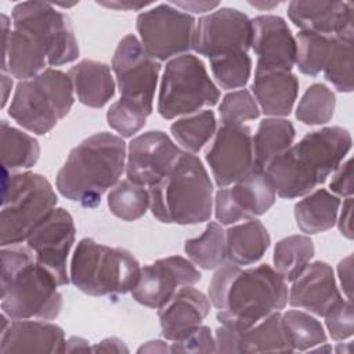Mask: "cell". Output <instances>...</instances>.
<instances>
[{"label": "cell", "mask_w": 354, "mask_h": 354, "mask_svg": "<svg viewBox=\"0 0 354 354\" xmlns=\"http://www.w3.org/2000/svg\"><path fill=\"white\" fill-rule=\"evenodd\" d=\"M171 353H216V339L209 326L199 325L170 346Z\"/></svg>", "instance_id": "obj_43"}, {"label": "cell", "mask_w": 354, "mask_h": 354, "mask_svg": "<svg viewBox=\"0 0 354 354\" xmlns=\"http://www.w3.org/2000/svg\"><path fill=\"white\" fill-rule=\"evenodd\" d=\"M353 39L354 33L333 36L322 69L325 79L340 93L353 91Z\"/></svg>", "instance_id": "obj_34"}, {"label": "cell", "mask_w": 354, "mask_h": 354, "mask_svg": "<svg viewBox=\"0 0 354 354\" xmlns=\"http://www.w3.org/2000/svg\"><path fill=\"white\" fill-rule=\"evenodd\" d=\"M277 192L266 170L252 169L231 188H220L214 198L216 218L221 225L264 214L275 203Z\"/></svg>", "instance_id": "obj_14"}, {"label": "cell", "mask_w": 354, "mask_h": 354, "mask_svg": "<svg viewBox=\"0 0 354 354\" xmlns=\"http://www.w3.org/2000/svg\"><path fill=\"white\" fill-rule=\"evenodd\" d=\"M209 313L210 300L201 290L183 286L158 311L162 336L176 342L202 325Z\"/></svg>", "instance_id": "obj_23"}, {"label": "cell", "mask_w": 354, "mask_h": 354, "mask_svg": "<svg viewBox=\"0 0 354 354\" xmlns=\"http://www.w3.org/2000/svg\"><path fill=\"white\" fill-rule=\"evenodd\" d=\"M1 71L19 79H30L47 66L69 64L79 57V44L69 17L46 1L18 3L12 10V30L1 15Z\"/></svg>", "instance_id": "obj_1"}, {"label": "cell", "mask_w": 354, "mask_h": 354, "mask_svg": "<svg viewBox=\"0 0 354 354\" xmlns=\"http://www.w3.org/2000/svg\"><path fill=\"white\" fill-rule=\"evenodd\" d=\"M292 282L288 303L319 317H324L330 307L343 299L337 289L333 270L325 261L308 264Z\"/></svg>", "instance_id": "obj_21"}, {"label": "cell", "mask_w": 354, "mask_h": 354, "mask_svg": "<svg viewBox=\"0 0 354 354\" xmlns=\"http://www.w3.org/2000/svg\"><path fill=\"white\" fill-rule=\"evenodd\" d=\"M183 151L160 130L142 133L129 144L127 178L144 187L156 185L176 165Z\"/></svg>", "instance_id": "obj_17"}, {"label": "cell", "mask_w": 354, "mask_h": 354, "mask_svg": "<svg viewBox=\"0 0 354 354\" xmlns=\"http://www.w3.org/2000/svg\"><path fill=\"white\" fill-rule=\"evenodd\" d=\"M1 87H3V100H1V106L6 105L7 100H8V95L11 93V87H12V79L6 75V72L1 73Z\"/></svg>", "instance_id": "obj_52"}, {"label": "cell", "mask_w": 354, "mask_h": 354, "mask_svg": "<svg viewBox=\"0 0 354 354\" xmlns=\"http://www.w3.org/2000/svg\"><path fill=\"white\" fill-rule=\"evenodd\" d=\"M112 69L120 91V100L151 115L160 72L159 61L145 51L134 35H127L115 50Z\"/></svg>", "instance_id": "obj_12"}, {"label": "cell", "mask_w": 354, "mask_h": 354, "mask_svg": "<svg viewBox=\"0 0 354 354\" xmlns=\"http://www.w3.org/2000/svg\"><path fill=\"white\" fill-rule=\"evenodd\" d=\"M351 144L350 133L339 126L307 133L266 167L275 192L286 199L310 194L339 167Z\"/></svg>", "instance_id": "obj_3"}, {"label": "cell", "mask_w": 354, "mask_h": 354, "mask_svg": "<svg viewBox=\"0 0 354 354\" xmlns=\"http://www.w3.org/2000/svg\"><path fill=\"white\" fill-rule=\"evenodd\" d=\"M57 286L54 275L32 259L1 279V311L10 319H54L62 308Z\"/></svg>", "instance_id": "obj_10"}, {"label": "cell", "mask_w": 354, "mask_h": 354, "mask_svg": "<svg viewBox=\"0 0 354 354\" xmlns=\"http://www.w3.org/2000/svg\"><path fill=\"white\" fill-rule=\"evenodd\" d=\"M350 1H290L288 17L300 29L326 36L354 33Z\"/></svg>", "instance_id": "obj_22"}, {"label": "cell", "mask_w": 354, "mask_h": 354, "mask_svg": "<svg viewBox=\"0 0 354 354\" xmlns=\"http://www.w3.org/2000/svg\"><path fill=\"white\" fill-rule=\"evenodd\" d=\"M126 144L108 131L90 136L75 147L57 174V189L84 207H94L126 167Z\"/></svg>", "instance_id": "obj_4"}, {"label": "cell", "mask_w": 354, "mask_h": 354, "mask_svg": "<svg viewBox=\"0 0 354 354\" xmlns=\"http://www.w3.org/2000/svg\"><path fill=\"white\" fill-rule=\"evenodd\" d=\"M252 40V19L239 10L223 7L199 18L192 48L198 54L213 59L235 53H248Z\"/></svg>", "instance_id": "obj_13"}, {"label": "cell", "mask_w": 354, "mask_h": 354, "mask_svg": "<svg viewBox=\"0 0 354 354\" xmlns=\"http://www.w3.org/2000/svg\"><path fill=\"white\" fill-rule=\"evenodd\" d=\"M340 207L339 196L319 188L295 205V218L304 234H318L332 228Z\"/></svg>", "instance_id": "obj_29"}, {"label": "cell", "mask_w": 354, "mask_h": 354, "mask_svg": "<svg viewBox=\"0 0 354 354\" xmlns=\"http://www.w3.org/2000/svg\"><path fill=\"white\" fill-rule=\"evenodd\" d=\"M337 274H339V279H340V285L342 289L344 292V295L347 296L348 300H351V285H353V256L348 254L347 257H344L339 266H337Z\"/></svg>", "instance_id": "obj_45"}, {"label": "cell", "mask_w": 354, "mask_h": 354, "mask_svg": "<svg viewBox=\"0 0 354 354\" xmlns=\"http://www.w3.org/2000/svg\"><path fill=\"white\" fill-rule=\"evenodd\" d=\"M295 136V127L289 120L281 118L263 119L254 137H252L253 169L266 170L274 158L293 144Z\"/></svg>", "instance_id": "obj_28"}, {"label": "cell", "mask_w": 354, "mask_h": 354, "mask_svg": "<svg viewBox=\"0 0 354 354\" xmlns=\"http://www.w3.org/2000/svg\"><path fill=\"white\" fill-rule=\"evenodd\" d=\"M201 277L192 261L181 256H170L141 270L131 296L137 303L159 310L180 286H192L201 281Z\"/></svg>", "instance_id": "obj_18"}, {"label": "cell", "mask_w": 354, "mask_h": 354, "mask_svg": "<svg viewBox=\"0 0 354 354\" xmlns=\"http://www.w3.org/2000/svg\"><path fill=\"white\" fill-rule=\"evenodd\" d=\"M91 348L88 347V342L83 337L79 336H72L66 340V346H65V351L69 353H75V351H90Z\"/></svg>", "instance_id": "obj_49"}, {"label": "cell", "mask_w": 354, "mask_h": 354, "mask_svg": "<svg viewBox=\"0 0 354 354\" xmlns=\"http://www.w3.org/2000/svg\"><path fill=\"white\" fill-rule=\"evenodd\" d=\"M148 116L145 111L119 100L108 109L106 122L122 137H133L144 127Z\"/></svg>", "instance_id": "obj_41"}, {"label": "cell", "mask_w": 354, "mask_h": 354, "mask_svg": "<svg viewBox=\"0 0 354 354\" xmlns=\"http://www.w3.org/2000/svg\"><path fill=\"white\" fill-rule=\"evenodd\" d=\"M335 106L336 97L333 91L322 83H314L304 91L299 101L296 118L304 124H324L333 118Z\"/></svg>", "instance_id": "obj_37"}, {"label": "cell", "mask_w": 354, "mask_h": 354, "mask_svg": "<svg viewBox=\"0 0 354 354\" xmlns=\"http://www.w3.org/2000/svg\"><path fill=\"white\" fill-rule=\"evenodd\" d=\"M77 100L90 108H102L115 94L111 68L100 61L83 59L68 72Z\"/></svg>", "instance_id": "obj_25"}, {"label": "cell", "mask_w": 354, "mask_h": 354, "mask_svg": "<svg viewBox=\"0 0 354 354\" xmlns=\"http://www.w3.org/2000/svg\"><path fill=\"white\" fill-rule=\"evenodd\" d=\"M0 353H65V332L61 326L41 321L12 319L1 315Z\"/></svg>", "instance_id": "obj_20"}, {"label": "cell", "mask_w": 354, "mask_h": 354, "mask_svg": "<svg viewBox=\"0 0 354 354\" xmlns=\"http://www.w3.org/2000/svg\"><path fill=\"white\" fill-rule=\"evenodd\" d=\"M210 303L218 310L223 326L243 330L288 303L286 281L270 267L261 264L241 268L232 263L223 264L209 283Z\"/></svg>", "instance_id": "obj_2"}, {"label": "cell", "mask_w": 354, "mask_h": 354, "mask_svg": "<svg viewBox=\"0 0 354 354\" xmlns=\"http://www.w3.org/2000/svg\"><path fill=\"white\" fill-rule=\"evenodd\" d=\"M218 100L220 91L198 57L183 54L166 64L158 97V112L162 118L174 119L194 113L216 105Z\"/></svg>", "instance_id": "obj_9"}, {"label": "cell", "mask_w": 354, "mask_h": 354, "mask_svg": "<svg viewBox=\"0 0 354 354\" xmlns=\"http://www.w3.org/2000/svg\"><path fill=\"white\" fill-rule=\"evenodd\" d=\"M184 250L196 266L205 270L218 268L227 259L225 231L218 223L210 221L199 236L185 241Z\"/></svg>", "instance_id": "obj_32"}, {"label": "cell", "mask_w": 354, "mask_h": 354, "mask_svg": "<svg viewBox=\"0 0 354 354\" xmlns=\"http://www.w3.org/2000/svg\"><path fill=\"white\" fill-rule=\"evenodd\" d=\"M57 195L46 177L32 171L7 176L4 169L0 216L1 246L18 245L55 209Z\"/></svg>", "instance_id": "obj_7"}, {"label": "cell", "mask_w": 354, "mask_h": 354, "mask_svg": "<svg viewBox=\"0 0 354 354\" xmlns=\"http://www.w3.org/2000/svg\"><path fill=\"white\" fill-rule=\"evenodd\" d=\"M252 91L256 102L266 115L275 118L286 116L295 105L299 79L286 71H256Z\"/></svg>", "instance_id": "obj_24"}, {"label": "cell", "mask_w": 354, "mask_h": 354, "mask_svg": "<svg viewBox=\"0 0 354 354\" xmlns=\"http://www.w3.org/2000/svg\"><path fill=\"white\" fill-rule=\"evenodd\" d=\"M351 159H347L343 165L335 170V176L329 184L330 189L340 196H351L353 195V173H351Z\"/></svg>", "instance_id": "obj_44"}, {"label": "cell", "mask_w": 354, "mask_h": 354, "mask_svg": "<svg viewBox=\"0 0 354 354\" xmlns=\"http://www.w3.org/2000/svg\"><path fill=\"white\" fill-rule=\"evenodd\" d=\"M140 274V264L129 250L83 238L73 252L69 278L86 295L108 296L131 292Z\"/></svg>", "instance_id": "obj_6"}, {"label": "cell", "mask_w": 354, "mask_h": 354, "mask_svg": "<svg viewBox=\"0 0 354 354\" xmlns=\"http://www.w3.org/2000/svg\"><path fill=\"white\" fill-rule=\"evenodd\" d=\"M170 131L181 147L195 153L214 136L216 116L213 111H202L176 120L170 126Z\"/></svg>", "instance_id": "obj_36"}, {"label": "cell", "mask_w": 354, "mask_h": 354, "mask_svg": "<svg viewBox=\"0 0 354 354\" xmlns=\"http://www.w3.org/2000/svg\"><path fill=\"white\" fill-rule=\"evenodd\" d=\"M137 30L145 51L166 61L192 48L196 21L173 4H158L137 17Z\"/></svg>", "instance_id": "obj_11"}, {"label": "cell", "mask_w": 354, "mask_h": 354, "mask_svg": "<svg viewBox=\"0 0 354 354\" xmlns=\"http://www.w3.org/2000/svg\"><path fill=\"white\" fill-rule=\"evenodd\" d=\"M171 4L176 7H181L184 10H189L192 12L210 11L212 8L218 6V3H209V1H178V3H171Z\"/></svg>", "instance_id": "obj_48"}, {"label": "cell", "mask_w": 354, "mask_h": 354, "mask_svg": "<svg viewBox=\"0 0 354 354\" xmlns=\"http://www.w3.org/2000/svg\"><path fill=\"white\" fill-rule=\"evenodd\" d=\"M218 113L223 124H242L246 120L257 119L260 108L248 90L228 93L218 105Z\"/></svg>", "instance_id": "obj_40"}, {"label": "cell", "mask_w": 354, "mask_h": 354, "mask_svg": "<svg viewBox=\"0 0 354 354\" xmlns=\"http://www.w3.org/2000/svg\"><path fill=\"white\" fill-rule=\"evenodd\" d=\"M351 214H353V198L348 196L343 202L342 213L337 221V228L342 235H344L347 239H353V228H351Z\"/></svg>", "instance_id": "obj_46"}, {"label": "cell", "mask_w": 354, "mask_h": 354, "mask_svg": "<svg viewBox=\"0 0 354 354\" xmlns=\"http://www.w3.org/2000/svg\"><path fill=\"white\" fill-rule=\"evenodd\" d=\"M252 48L257 55L256 71L290 72L296 64L297 46L288 24L278 15H259L252 19Z\"/></svg>", "instance_id": "obj_19"}, {"label": "cell", "mask_w": 354, "mask_h": 354, "mask_svg": "<svg viewBox=\"0 0 354 354\" xmlns=\"http://www.w3.org/2000/svg\"><path fill=\"white\" fill-rule=\"evenodd\" d=\"M333 36L300 30L296 37V65L307 76H317L325 65Z\"/></svg>", "instance_id": "obj_38"}, {"label": "cell", "mask_w": 354, "mask_h": 354, "mask_svg": "<svg viewBox=\"0 0 354 354\" xmlns=\"http://www.w3.org/2000/svg\"><path fill=\"white\" fill-rule=\"evenodd\" d=\"M1 163L6 170L32 167L40 155L36 138L1 120Z\"/></svg>", "instance_id": "obj_30"}, {"label": "cell", "mask_w": 354, "mask_h": 354, "mask_svg": "<svg viewBox=\"0 0 354 354\" xmlns=\"http://www.w3.org/2000/svg\"><path fill=\"white\" fill-rule=\"evenodd\" d=\"M253 7H256V8H261V10H267V8H272V7H275V6H278V3H271V4H260V3H250Z\"/></svg>", "instance_id": "obj_53"}, {"label": "cell", "mask_w": 354, "mask_h": 354, "mask_svg": "<svg viewBox=\"0 0 354 354\" xmlns=\"http://www.w3.org/2000/svg\"><path fill=\"white\" fill-rule=\"evenodd\" d=\"M75 234L72 216L65 209L55 207L26 239L36 263L48 270L58 285L69 283L66 260L75 242Z\"/></svg>", "instance_id": "obj_16"}, {"label": "cell", "mask_w": 354, "mask_h": 354, "mask_svg": "<svg viewBox=\"0 0 354 354\" xmlns=\"http://www.w3.org/2000/svg\"><path fill=\"white\" fill-rule=\"evenodd\" d=\"M281 322L293 351L311 350L326 342V333L322 324L308 313L289 310L281 314Z\"/></svg>", "instance_id": "obj_33"}, {"label": "cell", "mask_w": 354, "mask_h": 354, "mask_svg": "<svg viewBox=\"0 0 354 354\" xmlns=\"http://www.w3.org/2000/svg\"><path fill=\"white\" fill-rule=\"evenodd\" d=\"M73 91L69 75L48 68L17 84L8 115L24 129L44 136L69 113Z\"/></svg>", "instance_id": "obj_8"}, {"label": "cell", "mask_w": 354, "mask_h": 354, "mask_svg": "<svg viewBox=\"0 0 354 354\" xmlns=\"http://www.w3.org/2000/svg\"><path fill=\"white\" fill-rule=\"evenodd\" d=\"M271 243L267 228L261 221L249 218L225 231L227 260L235 266H249L259 261Z\"/></svg>", "instance_id": "obj_26"}, {"label": "cell", "mask_w": 354, "mask_h": 354, "mask_svg": "<svg viewBox=\"0 0 354 354\" xmlns=\"http://www.w3.org/2000/svg\"><path fill=\"white\" fill-rule=\"evenodd\" d=\"M314 256V243L306 235H290L275 243L272 261L285 281H295Z\"/></svg>", "instance_id": "obj_31"}, {"label": "cell", "mask_w": 354, "mask_h": 354, "mask_svg": "<svg viewBox=\"0 0 354 354\" xmlns=\"http://www.w3.org/2000/svg\"><path fill=\"white\" fill-rule=\"evenodd\" d=\"M171 351L170 347L162 340H151L138 348V353H166Z\"/></svg>", "instance_id": "obj_50"}, {"label": "cell", "mask_w": 354, "mask_h": 354, "mask_svg": "<svg viewBox=\"0 0 354 354\" xmlns=\"http://www.w3.org/2000/svg\"><path fill=\"white\" fill-rule=\"evenodd\" d=\"M98 4L105 6V7H111V8H118V10H140L144 8L145 6H148V3H130V1H98Z\"/></svg>", "instance_id": "obj_51"}, {"label": "cell", "mask_w": 354, "mask_h": 354, "mask_svg": "<svg viewBox=\"0 0 354 354\" xmlns=\"http://www.w3.org/2000/svg\"><path fill=\"white\" fill-rule=\"evenodd\" d=\"M213 184L201 162L183 152L173 169L149 188L151 212L166 224H199L212 216Z\"/></svg>", "instance_id": "obj_5"}, {"label": "cell", "mask_w": 354, "mask_h": 354, "mask_svg": "<svg viewBox=\"0 0 354 354\" xmlns=\"http://www.w3.org/2000/svg\"><path fill=\"white\" fill-rule=\"evenodd\" d=\"M328 332L333 340H344L353 336L354 332V310L351 300H339L324 315Z\"/></svg>", "instance_id": "obj_42"}, {"label": "cell", "mask_w": 354, "mask_h": 354, "mask_svg": "<svg viewBox=\"0 0 354 354\" xmlns=\"http://www.w3.org/2000/svg\"><path fill=\"white\" fill-rule=\"evenodd\" d=\"M91 350L101 351V353H129V348L126 347V344L118 337H106L98 344H95Z\"/></svg>", "instance_id": "obj_47"}, {"label": "cell", "mask_w": 354, "mask_h": 354, "mask_svg": "<svg viewBox=\"0 0 354 354\" xmlns=\"http://www.w3.org/2000/svg\"><path fill=\"white\" fill-rule=\"evenodd\" d=\"M205 159L220 188L235 184L253 169L250 129L243 124H221Z\"/></svg>", "instance_id": "obj_15"}, {"label": "cell", "mask_w": 354, "mask_h": 354, "mask_svg": "<svg viewBox=\"0 0 354 354\" xmlns=\"http://www.w3.org/2000/svg\"><path fill=\"white\" fill-rule=\"evenodd\" d=\"M210 68L218 86L224 90L243 87L252 72V59L248 53H235L210 59Z\"/></svg>", "instance_id": "obj_39"}, {"label": "cell", "mask_w": 354, "mask_h": 354, "mask_svg": "<svg viewBox=\"0 0 354 354\" xmlns=\"http://www.w3.org/2000/svg\"><path fill=\"white\" fill-rule=\"evenodd\" d=\"M235 330V329H234ZM282 328L281 314L275 311L253 326L235 330L234 353H292Z\"/></svg>", "instance_id": "obj_27"}, {"label": "cell", "mask_w": 354, "mask_h": 354, "mask_svg": "<svg viewBox=\"0 0 354 354\" xmlns=\"http://www.w3.org/2000/svg\"><path fill=\"white\" fill-rule=\"evenodd\" d=\"M149 206V191L129 178L118 183L108 194V207L111 213L124 221L141 218Z\"/></svg>", "instance_id": "obj_35"}]
</instances>
